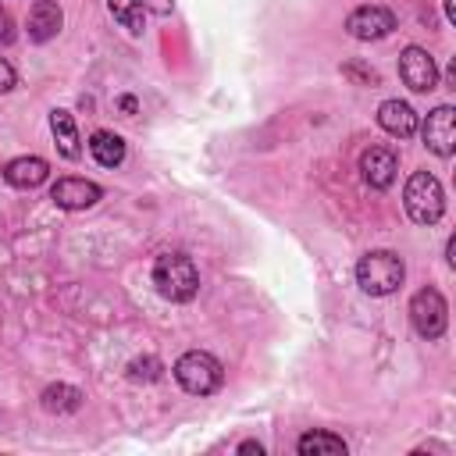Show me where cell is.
<instances>
[{
  "label": "cell",
  "mask_w": 456,
  "mask_h": 456,
  "mask_svg": "<svg viewBox=\"0 0 456 456\" xmlns=\"http://www.w3.org/2000/svg\"><path fill=\"white\" fill-rule=\"evenodd\" d=\"M7 43H14V18L0 7V46H7Z\"/></svg>",
  "instance_id": "20"
},
{
  "label": "cell",
  "mask_w": 456,
  "mask_h": 456,
  "mask_svg": "<svg viewBox=\"0 0 456 456\" xmlns=\"http://www.w3.org/2000/svg\"><path fill=\"white\" fill-rule=\"evenodd\" d=\"M160 370H164V367H160L157 356H142V360H132V363H128V378H132V381H157Z\"/></svg>",
  "instance_id": "19"
},
{
  "label": "cell",
  "mask_w": 456,
  "mask_h": 456,
  "mask_svg": "<svg viewBox=\"0 0 456 456\" xmlns=\"http://www.w3.org/2000/svg\"><path fill=\"white\" fill-rule=\"evenodd\" d=\"M378 125H381L388 135H395V139H410V135L417 132V114H413V107L403 103V100H385V103L378 107Z\"/></svg>",
  "instance_id": "11"
},
{
  "label": "cell",
  "mask_w": 456,
  "mask_h": 456,
  "mask_svg": "<svg viewBox=\"0 0 456 456\" xmlns=\"http://www.w3.org/2000/svg\"><path fill=\"white\" fill-rule=\"evenodd\" d=\"M442 4H445V18L456 21V0H442Z\"/></svg>",
  "instance_id": "24"
},
{
  "label": "cell",
  "mask_w": 456,
  "mask_h": 456,
  "mask_svg": "<svg viewBox=\"0 0 456 456\" xmlns=\"http://www.w3.org/2000/svg\"><path fill=\"white\" fill-rule=\"evenodd\" d=\"M399 78H403L413 93H431V89L438 86V68H435V61H431L428 50L406 46V50L399 53Z\"/></svg>",
  "instance_id": "6"
},
{
  "label": "cell",
  "mask_w": 456,
  "mask_h": 456,
  "mask_svg": "<svg viewBox=\"0 0 456 456\" xmlns=\"http://www.w3.org/2000/svg\"><path fill=\"white\" fill-rule=\"evenodd\" d=\"M103 196V189L96 182H86V178H57L50 185V200L61 207V210H86L93 207L96 200Z\"/></svg>",
  "instance_id": "9"
},
{
  "label": "cell",
  "mask_w": 456,
  "mask_h": 456,
  "mask_svg": "<svg viewBox=\"0 0 456 456\" xmlns=\"http://www.w3.org/2000/svg\"><path fill=\"white\" fill-rule=\"evenodd\" d=\"M424 146L435 153V157H452L456 150V110L449 103L435 107L424 121Z\"/></svg>",
  "instance_id": "7"
},
{
  "label": "cell",
  "mask_w": 456,
  "mask_h": 456,
  "mask_svg": "<svg viewBox=\"0 0 456 456\" xmlns=\"http://www.w3.org/2000/svg\"><path fill=\"white\" fill-rule=\"evenodd\" d=\"M403 203H406V214L417 221V224H435L445 210V196H442V185L435 175L428 171H413L406 178V189H403Z\"/></svg>",
  "instance_id": "3"
},
{
  "label": "cell",
  "mask_w": 456,
  "mask_h": 456,
  "mask_svg": "<svg viewBox=\"0 0 456 456\" xmlns=\"http://www.w3.org/2000/svg\"><path fill=\"white\" fill-rule=\"evenodd\" d=\"M46 175H50V167H46L43 157H14V160L4 167V178H7V185H14V189H36V185L46 182Z\"/></svg>",
  "instance_id": "13"
},
{
  "label": "cell",
  "mask_w": 456,
  "mask_h": 456,
  "mask_svg": "<svg viewBox=\"0 0 456 456\" xmlns=\"http://www.w3.org/2000/svg\"><path fill=\"white\" fill-rule=\"evenodd\" d=\"M7 89H14V68L0 57V93H7Z\"/></svg>",
  "instance_id": "21"
},
{
  "label": "cell",
  "mask_w": 456,
  "mask_h": 456,
  "mask_svg": "<svg viewBox=\"0 0 456 456\" xmlns=\"http://www.w3.org/2000/svg\"><path fill=\"white\" fill-rule=\"evenodd\" d=\"M299 456H346V442L331 431H306L299 442H296Z\"/></svg>",
  "instance_id": "15"
},
{
  "label": "cell",
  "mask_w": 456,
  "mask_h": 456,
  "mask_svg": "<svg viewBox=\"0 0 456 456\" xmlns=\"http://www.w3.org/2000/svg\"><path fill=\"white\" fill-rule=\"evenodd\" d=\"M61 25H64V14H61L57 0H36L32 4V11H28V36L36 43L53 39L61 32Z\"/></svg>",
  "instance_id": "12"
},
{
  "label": "cell",
  "mask_w": 456,
  "mask_h": 456,
  "mask_svg": "<svg viewBox=\"0 0 456 456\" xmlns=\"http://www.w3.org/2000/svg\"><path fill=\"white\" fill-rule=\"evenodd\" d=\"M146 11H153V14H167L171 11V0H139Z\"/></svg>",
  "instance_id": "22"
},
{
  "label": "cell",
  "mask_w": 456,
  "mask_h": 456,
  "mask_svg": "<svg viewBox=\"0 0 456 456\" xmlns=\"http://www.w3.org/2000/svg\"><path fill=\"white\" fill-rule=\"evenodd\" d=\"M82 406V392L75 385H50L43 392V410L50 413H75Z\"/></svg>",
  "instance_id": "17"
},
{
  "label": "cell",
  "mask_w": 456,
  "mask_h": 456,
  "mask_svg": "<svg viewBox=\"0 0 456 456\" xmlns=\"http://www.w3.org/2000/svg\"><path fill=\"white\" fill-rule=\"evenodd\" d=\"M121 110H135V100L132 96H121Z\"/></svg>",
  "instance_id": "25"
},
{
  "label": "cell",
  "mask_w": 456,
  "mask_h": 456,
  "mask_svg": "<svg viewBox=\"0 0 456 456\" xmlns=\"http://www.w3.org/2000/svg\"><path fill=\"white\" fill-rule=\"evenodd\" d=\"M175 381H178L185 392H192V395H210V392L221 388L224 370H221V363H217L210 353L192 349V353H182V356L175 360Z\"/></svg>",
  "instance_id": "4"
},
{
  "label": "cell",
  "mask_w": 456,
  "mask_h": 456,
  "mask_svg": "<svg viewBox=\"0 0 456 456\" xmlns=\"http://www.w3.org/2000/svg\"><path fill=\"white\" fill-rule=\"evenodd\" d=\"M360 171H363V182H367L370 189H388V185L395 182L399 160H395V153H392L388 146H370V150H363V157H360Z\"/></svg>",
  "instance_id": "10"
},
{
  "label": "cell",
  "mask_w": 456,
  "mask_h": 456,
  "mask_svg": "<svg viewBox=\"0 0 456 456\" xmlns=\"http://www.w3.org/2000/svg\"><path fill=\"white\" fill-rule=\"evenodd\" d=\"M410 321H413V331L420 338H442L445 335V324H449V306L442 299L438 289H420L413 299H410Z\"/></svg>",
  "instance_id": "5"
},
{
  "label": "cell",
  "mask_w": 456,
  "mask_h": 456,
  "mask_svg": "<svg viewBox=\"0 0 456 456\" xmlns=\"http://www.w3.org/2000/svg\"><path fill=\"white\" fill-rule=\"evenodd\" d=\"M153 285L164 299L171 303H189L196 292H200V274H196V264L185 256V253H164L157 256L153 264Z\"/></svg>",
  "instance_id": "1"
},
{
  "label": "cell",
  "mask_w": 456,
  "mask_h": 456,
  "mask_svg": "<svg viewBox=\"0 0 456 456\" xmlns=\"http://www.w3.org/2000/svg\"><path fill=\"white\" fill-rule=\"evenodd\" d=\"M406 278L403 260L392 249H370L356 264V281L367 296H392Z\"/></svg>",
  "instance_id": "2"
},
{
  "label": "cell",
  "mask_w": 456,
  "mask_h": 456,
  "mask_svg": "<svg viewBox=\"0 0 456 456\" xmlns=\"http://www.w3.org/2000/svg\"><path fill=\"white\" fill-rule=\"evenodd\" d=\"M89 153H93V160L100 167H118L125 160V139L107 132V128H100V132L89 135Z\"/></svg>",
  "instance_id": "14"
},
{
  "label": "cell",
  "mask_w": 456,
  "mask_h": 456,
  "mask_svg": "<svg viewBox=\"0 0 456 456\" xmlns=\"http://www.w3.org/2000/svg\"><path fill=\"white\" fill-rule=\"evenodd\" d=\"M107 7H110V14H114V21H121L132 36H139L142 32V4L139 0H107Z\"/></svg>",
  "instance_id": "18"
},
{
  "label": "cell",
  "mask_w": 456,
  "mask_h": 456,
  "mask_svg": "<svg viewBox=\"0 0 456 456\" xmlns=\"http://www.w3.org/2000/svg\"><path fill=\"white\" fill-rule=\"evenodd\" d=\"M50 128H53V139H57L61 153H64L68 160H75L82 150H78V132H75L71 114H68V110H53V114H50Z\"/></svg>",
  "instance_id": "16"
},
{
  "label": "cell",
  "mask_w": 456,
  "mask_h": 456,
  "mask_svg": "<svg viewBox=\"0 0 456 456\" xmlns=\"http://www.w3.org/2000/svg\"><path fill=\"white\" fill-rule=\"evenodd\" d=\"M346 28L353 39H385L395 28V14L378 4H363L346 18Z\"/></svg>",
  "instance_id": "8"
},
{
  "label": "cell",
  "mask_w": 456,
  "mask_h": 456,
  "mask_svg": "<svg viewBox=\"0 0 456 456\" xmlns=\"http://www.w3.org/2000/svg\"><path fill=\"white\" fill-rule=\"evenodd\" d=\"M239 452H256V456H264V445H260V442H242Z\"/></svg>",
  "instance_id": "23"
}]
</instances>
